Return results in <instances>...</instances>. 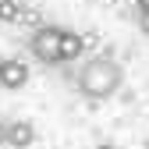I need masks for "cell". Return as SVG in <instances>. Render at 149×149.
<instances>
[{"label":"cell","mask_w":149,"mask_h":149,"mask_svg":"<svg viewBox=\"0 0 149 149\" xmlns=\"http://www.w3.org/2000/svg\"><path fill=\"white\" fill-rule=\"evenodd\" d=\"M124 82V68L107 57V53H96V57H89L82 68H78V78H74V85H78V92L85 100L92 103H103L110 96H117V89Z\"/></svg>","instance_id":"cell-1"},{"label":"cell","mask_w":149,"mask_h":149,"mask_svg":"<svg viewBox=\"0 0 149 149\" xmlns=\"http://www.w3.org/2000/svg\"><path fill=\"white\" fill-rule=\"evenodd\" d=\"M61 39H64V29L61 25H39V29H32L29 36V53L39 64L46 68H61Z\"/></svg>","instance_id":"cell-2"},{"label":"cell","mask_w":149,"mask_h":149,"mask_svg":"<svg viewBox=\"0 0 149 149\" xmlns=\"http://www.w3.org/2000/svg\"><path fill=\"white\" fill-rule=\"evenodd\" d=\"M25 82H29V64H25V61H18V57H4V71H0V89L14 92V89H22Z\"/></svg>","instance_id":"cell-3"},{"label":"cell","mask_w":149,"mask_h":149,"mask_svg":"<svg viewBox=\"0 0 149 149\" xmlns=\"http://www.w3.org/2000/svg\"><path fill=\"white\" fill-rule=\"evenodd\" d=\"M36 142V124L32 121H7V146L11 149H29Z\"/></svg>","instance_id":"cell-4"},{"label":"cell","mask_w":149,"mask_h":149,"mask_svg":"<svg viewBox=\"0 0 149 149\" xmlns=\"http://www.w3.org/2000/svg\"><path fill=\"white\" fill-rule=\"evenodd\" d=\"M85 53V39L78 32H71V29H64V39H61V61L68 64V61H78Z\"/></svg>","instance_id":"cell-5"},{"label":"cell","mask_w":149,"mask_h":149,"mask_svg":"<svg viewBox=\"0 0 149 149\" xmlns=\"http://www.w3.org/2000/svg\"><path fill=\"white\" fill-rule=\"evenodd\" d=\"M22 11H25L22 0H0V22H4V25L22 22Z\"/></svg>","instance_id":"cell-6"},{"label":"cell","mask_w":149,"mask_h":149,"mask_svg":"<svg viewBox=\"0 0 149 149\" xmlns=\"http://www.w3.org/2000/svg\"><path fill=\"white\" fill-rule=\"evenodd\" d=\"M139 29L142 36H149V7H139Z\"/></svg>","instance_id":"cell-7"},{"label":"cell","mask_w":149,"mask_h":149,"mask_svg":"<svg viewBox=\"0 0 149 149\" xmlns=\"http://www.w3.org/2000/svg\"><path fill=\"white\" fill-rule=\"evenodd\" d=\"M7 146V121H0V149Z\"/></svg>","instance_id":"cell-8"},{"label":"cell","mask_w":149,"mask_h":149,"mask_svg":"<svg viewBox=\"0 0 149 149\" xmlns=\"http://www.w3.org/2000/svg\"><path fill=\"white\" fill-rule=\"evenodd\" d=\"M96 149H117V146H114V142H100Z\"/></svg>","instance_id":"cell-9"},{"label":"cell","mask_w":149,"mask_h":149,"mask_svg":"<svg viewBox=\"0 0 149 149\" xmlns=\"http://www.w3.org/2000/svg\"><path fill=\"white\" fill-rule=\"evenodd\" d=\"M139 7H149V0H139Z\"/></svg>","instance_id":"cell-10"},{"label":"cell","mask_w":149,"mask_h":149,"mask_svg":"<svg viewBox=\"0 0 149 149\" xmlns=\"http://www.w3.org/2000/svg\"><path fill=\"white\" fill-rule=\"evenodd\" d=\"M0 71H4V57H0Z\"/></svg>","instance_id":"cell-11"},{"label":"cell","mask_w":149,"mask_h":149,"mask_svg":"<svg viewBox=\"0 0 149 149\" xmlns=\"http://www.w3.org/2000/svg\"><path fill=\"white\" fill-rule=\"evenodd\" d=\"M92 4H100V0H92Z\"/></svg>","instance_id":"cell-12"}]
</instances>
